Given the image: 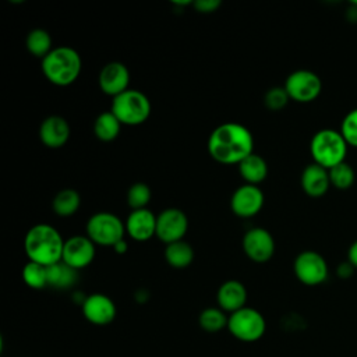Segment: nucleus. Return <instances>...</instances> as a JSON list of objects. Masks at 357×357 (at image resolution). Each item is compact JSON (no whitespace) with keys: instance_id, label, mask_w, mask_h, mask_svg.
Returning a JSON list of instances; mask_svg holds the SVG:
<instances>
[{"instance_id":"obj_1","label":"nucleus","mask_w":357,"mask_h":357,"mask_svg":"<svg viewBox=\"0 0 357 357\" xmlns=\"http://www.w3.org/2000/svg\"><path fill=\"white\" fill-rule=\"evenodd\" d=\"M208 152L212 159L222 165H238L254 153V137L240 123H223L208 138Z\"/></svg>"},{"instance_id":"obj_2","label":"nucleus","mask_w":357,"mask_h":357,"mask_svg":"<svg viewBox=\"0 0 357 357\" xmlns=\"http://www.w3.org/2000/svg\"><path fill=\"white\" fill-rule=\"evenodd\" d=\"M64 241L56 227L47 223H38L26 231L24 250L31 262L49 266L61 261Z\"/></svg>"},{"instance_id":"obj_3","label":"nucleus","mask_w":357,"mask_h":357,"mask_svg":"<svg viewBox=\"0 0 357 357\" xmlns=\"http://www.w3.org/2000/svg\"><path fill=\"white\" fill-rule=\"evenodd\" d=\"M42 73L57 86H67L77 81L82 70L79 53L71 46H57L42 59Z\"/></svg>"},{"instance_id":"obj_4","label":"nucleus","mask_w":357,"mask_h":357,"mask_svg":"<svg viewBox=\"0 0 357 357\" xmlns=\"http://www.w3.org/2000/svg\"><path fill=\"white\" fill-rule=\"evenodd\" d=\"M347 148L349 145L340 131L333 128H322L317 131L310 142V153L314 163L328 170L346 162Z\"/></svg>"},{"instance_id":"obj_5","label":"nucleus","mask_w":357,"mask_h":357,"mask_svg":"<svg viewBox=\"0 0 357 357\" xmlns=\"http://www.w3.org/2000/svg\"><path fill=\"white\" fill-rule=\"evenodd\" d=\"M110 112L123 126H139L151 114V102L144 92L128 88L113 98Z\"/></svg>"},{"instance_id":"obj_6","label":"nucleus","mask_w":357,"mask_h":357,"mask_svg":"<svg viewBox=\"0 0 357 357\" xmlns=\"http://www.w3.org/2000/svg\"><path fill=\"white\" fill-rule=\"evenodd\" d=\"M85 231L95 245L113 247L117 241L124 238L126 225L117 215L102 211L88 219Z\"/></svg>"},{"instance_id":"obj_7","label":"nucleus","mask_w":357,"mask_h":357,"mask_svg":"<svg viewBox=\"0 0 357 357\" xmlns=\"http://www.w3.org/2000/svg\"><path fill=\"white\" fill-rule=\"evenodd\" d=\"M227 331L237 340L252 343L265 335L266 321L258 310L245 305L244 308L229 315Z\"/></svg>"},{"instance_id":"obj_8","label":"nucleus","mask_w":357,"mask_h":357,"mask_svg":"<svg viewBox=\"0 0 357 357\" xmlns=\"http://www.w3.org/2000/svg\"><path fill=\"white\" fill-rule=\"evenodd\" d=\"M283 86L291 100L310 103L319 96L322 91V81L317 73L300 68L287 75Z\"/></svg>"},{"instance_id":"obj_9","label":"nucleus","mask_w":357,"mask_h":357,"mask_svg":"<svg viewBox=\"0 0 357 357\" xmlns=\"http://www.w3.org/2000/svg\"><path fill=\"white\" fill-rule=\"evenodd\" d=\"M293 271L298 282L305 286H318L328 279L329 266L326 259L317 251H301L293 262Z\"/></svg>"},{"instance_id":"obj_10","label":"nucleus","mask_w":357,"mask_h":357,"mask_svg":"<svg viewBox=\"0 0 357 357\" xmlns=\"http://www.w3.org/2000/svg\"><path fill=\"white\" fill-rule=\"evenodd\" d=\"M188 230V218L178 208H166L156 216V237L166 245L184 238Z\"/></svg>"},{"instance_id":"obj_11","label":"nucleus","mask_w":357,"mask_h":357,"mask_svg":"<svg viewBox=\"0 0 357 357\" xmlns=\"http://www.w3.org/2000/svg\"><path fill=\"white\" fill-rule=\"evenodd\" d=\"M264 192L258 185L247 184L237 187L230 198V208L231 212L238 218H252L264 206Z\"/></svg>"},{"instance_id":"obj_12","label":"nucleus","mask_w":357,"mask_h":357,"mask_svg":"<svg viewBox=\"0 0 357 357\" xmlns=\"http://www.w3.org/2000/svg\"><path fill=\"white\" fill-rule=\"evenodd\" d=\"M243 250L251 261L264 264L275 254V240L266 229L252 227L243 237Z\"/></svg>"},{"instance_id":"obj_13","label":"nucleus","mask_w":357,"mask_h":357,"mask_svg":"<svg viewBox=\"0 0 357 357\" xmlns=\"http://www.w3.org/2000/svg\"><path fill=\"white\" fill-rule=\"evenodd\" d=\"M96 245L85 236H73L64 241L61 261L68 266L79 271L86 268L95 258Z\"/></svg>"},{"instance_id":"obj_14","label":"nucleus","mask_w":357,"mask_h":357,"mask_svg":"<svg viewBox=\"0 0 357 357\" xmlns=\"http://www.w3.org/2000/svg\"><path fill=\"white\" fill-rule=\"evenodd\" d=\"M84 318L98 326L109 325L114 321L117 308L114 301L102 293H93L86 296L84 303L81 304Z\"/></svg>"},{"instance_id":"obj_15","label":"nucleus","mask_w":357,"mask_h":357,"mask_svg":"<svg viewBox=\"0 0 357 357\" xmlns=\"http://www.w3.org/2000/svg\"><path fill=\"white\" fill-rule=\"evenodd\" d=\"M98 82L103 93L114 98L128 89L130 71L120 61H109L99 71Z\"/></svg>"},{"instance_id":"obj_16","label":"nucleus","mask_w":357,"mask_h":357,"mask_svg":"<svg viewBox=\"0 0 357 357\" xmlns=\"http://www.w3.org/2000/svg\"><path fill=\"white\" fill-rule=\"evenodd\" d=\"M124 225L126 233L135 241H146L156 236V215L148 208L131 211Z\"/></svg>"},{"instance_id":"obj_17","label":"nucleus","mask_w":357,"mask_h":357,"mask_svg":"<svg viewBox=\"0 0 357 357\" xmlns=\"http://www.w3.org/2000/svg\"><path fill=\"white\" fill-rule=\"evenodd\" d=\"M71 134L68 121L57 114L46 117L39 126V138L47 148L57 149L67 144Z\"/></svg>"},{"instance_id":"obj_18","label":"nucleus","mask_w":357,"mask_h":357,"mask_svg":"<svg viewBox=\"0 0 357 357\" xmlns=\"http://www.w3.org/2000/svg\"><path fill=\"white\" fill-rule=\"evenodd\" d=\"M247 289L245 286L236 279L223 282L216 293L218 307L225 312L233 314L245 307L247 303Z\"/></svg>"},{"instance_id":"obj_19","label":"nucleus","mask_w":357,"mask_h":357,"mask_svg":"<svg viewBox=\"0 0 357 357\" xmlns=\"http://www.w3.org/2000/svg\"><path fill=\"white\" fill-rule=\"evenodd\" d=\"M300 183H301L303 191L307 195L312 198H319L325 195L331 187L329 170L312 162L307 165L301 172Z\"/></svg>"},{"instance_id":"obj_20","label":"nucleus","mask_w":357,"mask_h":357,"mask_svg":"<svg viewBox=\"0 0 357 357\" xmlns=\"http://www.w3.org/2000/svg\"><path fill=\"white\" fill-rule=\"evenodd\" d=\"M238 173L247 184L258 185L268 176V163L261 155L254 152L238 163Z\"/></svg>"},{"instance_id":"obj_21","label":"nucleus","mask_w":357,"mask_h":357,"mask_svg":"<svg viewBox=\"0 0 357 357\" xmlns=\"http://www.w3.org/2000/svg\"><path fill=\"white\" fill-rule=\"evenodd\" d=\"M47 272V286L60 290L73 287L78 280V271L68 266L63 261L46 266Z\"/></svg>"},{"instance_id":"obj_22","label":"nucleus","mask_w":357,"mask_h":357,"mask_svg":"<svg viewBox=\"0 0 357 357\" xmlns=\"http://www.w3.org/2000/svg\"><path fill=\"white\" fill-rule=\"evenodd\" d=\"M79 205H81V195L74 188L60 190L52 201L53 212L61 218L73 216L79 209Z\"/></svg>"},{"instance_id":"obj_23","label":"nucleus","mask_w":357,"mask_h":357,"mask_svg":"<svg viewBox=\"0 0 357 357\" xmlns=\"http://www.w3.org/2000/svg\"><path fill=\"white\" fill-rule=\"evenodd\" d=\"M165 259L172 268L184 269L194 261V250L187 241L180 240L166 245Z\"/></svg>"},{"instance_id":"obj_24","label":"nucleus","mask_w":357,"mask_h":357,"mask_svg":"<svg viewBox=\"0 0 357 357\" xmlns=\"http://www.w3.org/2000/svg\"><path fill=\"white\" fill-rule=\"evenodd\" d=\"M121 126L123 124L119 121V119L110 110H107L100 113L95 119L93 134L98 139L103 142H110L119 137Z\"/></svg>"},{"instance_id":"obj_25","label":"nucleus","mask_w":357,"mask_h":357,"mask_svg":"<svg viewBox=\"0 0 357 357\" xmlns=\"http://www.w3.org/2000/svg\"><path fill=\"white\" fill-rule=\"evenodd\" d=\"M26 49L28 52L39 59H43L47 56L53 47H52V38L50 33L43 28H33L26 35Z\"/></svg>"},{"instance_id":"obj_26","label":"nucleus","mask_w":357,"mask_h":357,"mask_svg":"<svg viewBox=\"0 0 357 357\" xmlns=\"http://www.w3.org/2000/svg\"><path fill=\"white\" fill-rule=\"evenodd\" d=\"M229 317L219 307H208L204 308L198 317V324L201 329L208 333H216L222 329L227 328Z\"/></svg>"},{"instance_id":"obj_27","label":"nucleus","mask_w":357,"mask_h":357,"mask_svg":"<svg viewBox=\"0 0 357 357\" xmlns=\"http://www.w3.org/2000/svg\"><path fill=\"white\" fill-rule=\"evenodd\" d=\"M329 180L331 185L337 190H349L356 180V173L351 165L347 162H342L332 169H329Z\"/></svg>"},{"instance_id":"obj_28","label":"nucleus","mask_w":357,"mask_h":357,"mask_svg":"<svg viewBox=\"0 0 357 357\" xmlns=\"http://www.w3.org/2000/svg\"><path fill=\"white\" fill-rule=\"evenodd\" d=\"M22 280L31 289L40 290L47 286L46 266L28 261L22 268Z\"/></svg>"},{"instance_id":"obj_29","label":"nucleus","mask_w":357,"mask_h":357,"mask_svg":"<svg viewBox=\"0 0 357 357\" xmlns=\"http://www.w3.org/2000/svg\"><path fill=\"white\" fill-rule=\"evenodd\" d=\"M151 197H152V192L149 185L138 181L130 185L127 191V204L132 211L144 209L151 202Z\"/></svg>"},{"instance_id":"obj_30","label":"nucleus","mask_w":357,"mask_h":357,"mask_svg":"<svg viewBox=\"0 0 357 357\" xmlns=\"http://www.w3.org/2000/svg\"><path fill=\"white\" fill-rule=\"evenodd\" d=\"M339 131L349 146L357 148V107L346 113L340 123Z\"/></svg>"},{"instance_id":"obj_31","label":"nucleus","mask_w":357,"mask_h":357,"mask_svg":"<svg viewBox=\"0 0 357 357\" xmlns=\"http://www.w3.org/2000/svg\"><path fill=\"white\" fill-rule=\"evenodd\" d=\"M289 100H290V98H289L284 86H272L265 92V96H264L265 106L272 112L282 110L287 105Z\"/></svg>"},{"instance_id":"obj_32","label":"nucleus","mask_w":357,"mask_h":357,"mask_svg":"<svg viewBox=\"0 0 357 357\" xmlns=\"http://www.w3.org/2000/svg\"><path fill=\"white\" fill-rule=\"evenodd\" d=\"M192 6L198 13L209 14L216 11L222 6V1L220 0H197L192 3Z\"/></svg>"},{"instance_id":"obj_33","label":"nucleus","mask_w":357,"mask_h":357,"mask_svg":"<svg viewBox=\"0 0 357 357\" xmlns=\"http://www.w3.org/2000/svg\"><path fill=\"white\" fill-rule=\"evenodd\" d=\"M353 271H354V268L349 261H346L337 266V275L343 279H347L353 273Z\"/></svg>"},{"instance_id":"obj_34","label":"nucleus","mask_w":357,"mask_h":357,"mask_svg":"<svg viewBox=\"0 0 357 357\" xmlns=\"http://www.w3.org/2000/svg\"><path fill=\"white\" fill-rule=\"evenodd\" d=\"M347 261L353 265L354 269H357V240L353 241L347 250Z\"/></svg>"},{"instance_id":"obj_35","label":"nucleus","mask_w":357,"mask_h":357,"mask_svg":"<svg viewBox=\"0 0 357 357\" xmlns=\"http://www.w3.org/2000/svg\"><path fill=\"white\" fill-rule=\"evenodd\" d=\"M112 248L114 250V252H116V254L123 255V254H126V252H127V250H128V244H127V241L123 238V240L117 241Z\"/></svg>"},{"instance_id":"obj_36","label":"nucleus","mask_w":357,"mask_h":357,"mask_svg":"<svg viewBox=\"0 0 357 357\" xmlns=\"http://www.w3.org/2000/svg\"><path fill=\"white\" fill-rule=\"evenodd\" d=\"M350 4H353V6H356V7H357V0H354V1H350Z\"/></svg>"}]
</instances>
